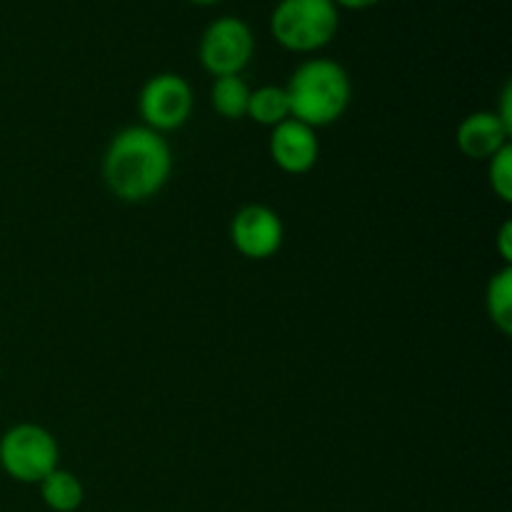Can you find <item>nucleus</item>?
<instances>
[{
	"instance_id": "nucleus-14",
	"label": "nucleus",
	"mask_w": 512,
	"mask_h": 512,
	"mask_svg": "<svg viewBox=\"0 0 512 512\" xmlns=\"http://www.w3.org/2000/svg\"><path fill=\"white\" fill-rule=\"evenodd\" d=\"M488 183L493 193L503 203L512 200V145H505L503 150L488 160Z\"/></svg>"
},
{
	"instance_id": "nucleus-15",
	"label": "nucleus",
	"mask_w": 512,
	"mask_h": 512,
	"mask_svg": "<svg viewBox=\"0 0 512 512\" xmlns=\"http://www.w3.org/2000/svg\"><path fill=\"white\" fill-rule=\"evenodd\" d=\"M498 253L505 260V265H510L512 260V223H503L498 230Z\"/></svg>"
},
{
	"instance_id": "nucleus-16",
	"label": "nucleus",
	"mask_w": 512,
	"mask_h": 512,
	"mask_svg": "<svg viewBox=\"0 0 512 512\" xmlns=\"http://www.w3.org/2000/svg\"><path fill=\"white\" fill-rule=\"evenodd\" d=\"M495 115L508 125V130L512 133V85L510 83H505L503 95H500V110H495Z\"/></svg>"
},
{
	"instance_id": "nucleus-11",
	"label": "nucleus",
	"mask_w": 512,
	"mask_h": 512,
	"mask_svg": "<svg viewBox=\"0 0 512 512\" xmlns=\"http://www.w3.org/2000/svg\"><path fill=\"white\" fill-rule=\"evenodd\" d=\"M250 85L245 83L243 75H223V78L213 80L210 88V103H213L215 113L225 120H240L248 115L250 103Z\"/></svg>"
},
{
	"instance_id": "nucleus-2",
	"label": "nucleus",
	"mask_w": 512,
	"mask_h": 512,
	"mask_svg": "<svg viewBox=\"0 0 512 512\" xmlns=\"http://www.w3.org/2000/svg\"><path fill=\"white\" fill-rule=\"evenodd\" d=\"M283 88L288 93L290 118L315 130L343 118L353 100L348 70L330 58H310L300 63Z\"/></svg>"
},
{
	"instance_id": "nucleus-9",
	"label": "nucleus",
	"mask_w": 512,
	"mask_h": 512,
	"mask_svg": "<svg viewBox=\"0 0 512 512\" xmlns=\"http://www.w3.org/2000/svg\"><path fill=\"white\" fill-rule=\"evenodd\" d=\"M460 153L470 160H490L498 150L510 145V130L495 110H475L465 115L455 133Z\"/></svg>"
},
{
	"instance_id": "nucleus-18",
	"label": "nucleus",
	"mask_w": 512,
	"mask_h": 512,
	"mask_svg": "<svg viewBox=\"0 0 512 512\" xmlns=\"http://www.w3.org/2000/svg\"><path fill=\"white\" fill-rule=\"evenodd\" d=\"M190 3H195V5H215V3H220V0H190Z\"/></svg>"
},
{
	"instance_id": "nucleus-1",
	"label": "nucleus",
	"mask_w": 512,
	"mask_h": 512,
	"mask_svg": "<svg viewBox=\"0 0 512 512\" xmlns=\"http://www.w3.org/2000/svg\"><path fill=\"white\" fill-rule=\"evenodd\" d=\"M173 170L168 140L145 125L113 135L103 155V180L123 203H145L165 188Z\"/></svg>"
},
{
	"instance_id": "nucleus-3",
	"label": "nucleus",
	"mask_w": 512,
	"mask_h": 512,
	"mask_svg": "<svg viewBox=\"0 0 512 512\" xmlns=\"http://www.w3.org/2000/svg\"><path fill=\"white\" fill-rule=\"evenodd\" d=\"M340 10L333 0H278L270 33L290 53H318L338 35Z\"/></svg>"
},
{
	"instance_id": "nucleus-6",
	"label": "nucleus",
	"mask_w": 512,
	"mask_h": 512,
	"mask_svg": "<svg viewBox=\"0 0 512 512\" xmlns=\"http://www.w3.org/2000/svg\"><path fill=\"white\" fill-rule=\"evenodd\" d=\"M193 105V88L178 73H158L148 78L138 98L143 125L160 135L183 128L193 115Z\"/></svg>"
},
{
	"instance_id": "nucleus-4",
	"label": "nucleus",
	"mask_w": 512,
	"mask_h": 512,
	"mask_svg": "<svg viewBox=\"0 0 512 512\" xmlns=\"http://www.w3.org/2000/svg\"><path fill=\"white\" fill-rule=\"evenodd\" d=\"M58 460V440L43 425L18 423L0 438V468L18 483L38 485L58 468Z\"/></svg>"
},
{
	"instance_id": "nucleus-17",
	"label": "nucleus",
	"mask_w": 512,
	"mask_h": 512,
	"mask_svg": "<svg viewBox=\"0 0 512 512\" xmlns=\"http://www.w3.org/2000/svg\"><path fill=\"white\" fill-rule=\"evenodd\" d=\"M335 8H345V10H368V8H375V5L380 3V0H333Z\"/></svg>"
},
{
	"instance_id": "nucleus-13",
	"label": "nucleus",
	"mask_w": 512,
	"mask_h": 512,
	"mask_svg": "<svg viewBox=\"0 0 512 512\" xmlns=\"http://www.w3.org/2000/svg\"><path fill=\"white\" fill-rule=\"evenodd\" d=\"M485 310L488 318L500 333L510 335L512 330V270L505 265L503 270L490 278L488 290H485Z\"/></svg>"
},
{
	"instance_id": "nucleus-8",
	"label": "nucleus",
	"mask_w": 512,
	"mask_h": 512,
	"mask_svg": "<svg viewBox=\"0 0 512 512\" xmlns=\"http://www.w3.org/2000/svg\"><path fill=\"white\" fill-rule=\"evenodd\" d=\"M270 158L283 173L303 175L315 168L320 158V140L315 128L288 118L273 128L270 135Z\"/></svg>"
},
{
	"instance_id": "nucleus-12",
	"label": "nucleus",
	"mask_w": 512,
	"mask_h": 512,
	"mask_svg": "<svg viewBox=\"0 0 512 512\" xmlns=\"http://www.w3.org/2000/svg\"><path fill=\"white\" fill-rule=\"evenodd\" d=\"M245 118H253L255 123L265 125V128H278L280 123H285L290 118V103L283 85H263V88H255L250 93L248 115Z\"/></svg>"
},
{
	"instance_id": "nucleus-10",
	"label": "nucleus",
	"mask_w": 512,
	"mask_h": 512,
	"mask_svg": "<svg viewBox=\"0 0 512 512\" xmlns=\"http://www.w3.org/2000/svg\"><path fill=\"white\" fill-rule=\"evenodd\" d=\"M40 498L53 512H75L83 505L85 488L78 475L70 470L55 468L53 473L40 480Z\"/></svg>"
},
{
	"instance_id": "nucleus-5",
	"label": "nucleus",
	"mask_w": 512,
	"mask_h": 512,
	"mask_svg": "<svg viewBox=\"0 0 512 512\" xmlns=\"http://www.w3.org/2000/svg\"><path fill=\"white\" fill-rule=\"evenodd\" d=\"M255 53V35L243 18L223 15L208 23L200 38V65L213 78L240 75Z\"/></svg>"
},
{
	"instance_id": "nucleus-7",
	"label": "nucleus",
	"mask_w": 512,
	"mask_h": 512,
	"mask_svg": "<svg viewBox=\"0 0 512 512\" xmlns=\"http://www.w3.org/2000/svg\"><path fill=\"white\" fill-rule=\"evenodd\" d=\"M285 225L273 208L250 203L235 213L230 223V243L243 258L268 260L283 248Z\"/></svg>"
}]
</instances>
